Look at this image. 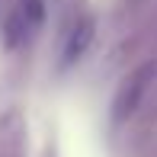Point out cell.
<instances>
[{
    "label": "cell",
    "mask_w": 157,
    "mask_h": 157,
    "mask_svg": "<svg viewBox=\"0 0 157 157\" xmlns=\"http://www.w3.org/2000/svg\"><path fill=\"white\" fill-rule=\"evenodd\" d=\"M154 80H157V61H144L141 67H135L122 80L116 99H112V119H116V122L132 119L135 112H138V106L144 103V96H147V90H151Z\"/></svg>",
    "instance_id": "obj_1"
},
{
    "label": "cell",
    "mask_w": 157,
    "mask_h": 157,
    "mask_svg": "<svg viewBox=\"0 0 157 157\" xmlns=\"http://www.w3.org/2000/svg\"><path fill=\"white\" fill-rule=\"evenodd\" d=\"M45 23V0H19L3 19V42L6 48H19L32 39Z\"/></svg>",
    "instance_id": "obj_2"
},
{
    "label": "cell",
    "mask_w": 157,
    "mask_h": 157,
    "mask_svg": "<svg viewBox=\"0 0 157 157\" xmlns=\"http://www.w3.org/2000/svg\"><path fill=\"white\" fill-rule=\"evenodd\" d=\"M93 39H96V23H93L90 16H80L74 26H71L67 39H64V48H61V67H71V64H77L83 55L90 52Z\"/></svg>",
    "instance_id": "obj_3"
}]
</instances>
